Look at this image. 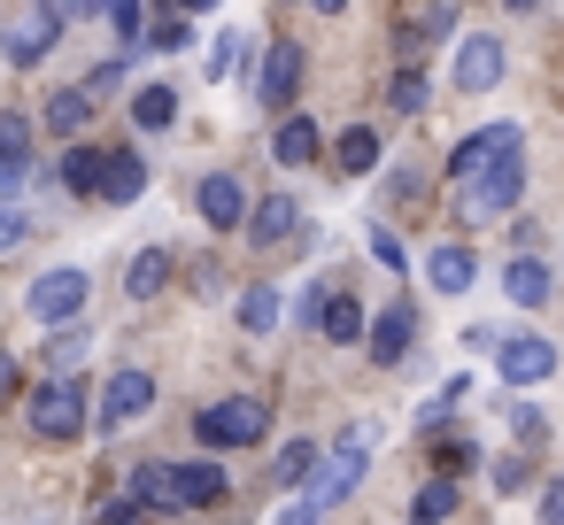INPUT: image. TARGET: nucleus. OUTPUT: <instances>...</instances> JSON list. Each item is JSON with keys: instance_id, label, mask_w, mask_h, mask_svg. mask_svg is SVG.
<instances>
[{"instance_id": "obj_1", "label": "nucleus", "mask_w": 564, "mask_h": 525, "mask_svg": "<svg viewBox=\"0 0 564 525\" xmlns=\"http://www.w3.org/2000/svg\"><path fill=\"white\" fill-rule=\"evenodd\" d=\"M518 194H525V147H518V155H495L487 171H471V178L456 186V217H464V225H495V217L518 209Z\"/></svg>"}, {"instance_id": "obj_2", "label": "nucleus", "mask_w": 564, "mask_h": 525, "mask_svg": "<svg viewBox=\"0 0 564 525\" xmlns=\"http://www.w3.org/2000/svg\"><path fill=\"white\" fill-rule=\"evenodd\" d=\"M24 417H32V440H78L86 433V379H70V371H55V379H40L32 386V402H24Z\"/></svg>"}, {"instance_id": "obj_3", "label": "nucleus", "mask_w": 564, "mask_h": 525, "mask_svg": "<svg viewBox=\"0 0 564 525\" xmlns=\"http://www.w3.org/2000/svg\"><path fill=\"white\" fill-rule=\"evenodd\" d=\"M371 440H379V433H371V425H356V433H340V448H333V456H317V463H310V502H317V510H333V502H348V494L364 486Z\"/></svg>"}, {"instance_id": "obj_4", "label": "nucleus", "mask_w": 564, "mask_h": 525, "mask_svg": "<svg viewBox=\"0 0 564 525\" xmlns=\"http://www.w3.org/2000/svg\"><path fill=\"white\" fill-rule=\"evenodd\" d=\"M271 433V409L256 402V394H232V402H209L202 417H194V440L202 448H256Z\"/></svg>"}, {"instance_id": "obj_5", "label": "nucleus", "mask_w": 564, "mask_h": 525, "mask_svg": "<svg viewBox=\"0 0 564 525\" xmlns=\"http://www.w3.org/2000/svg\"><path fill=\"white\" fill-rule=\"evenodd\" d=\"M55 40H63V17L47 9V0H32V9H9V17H0V55H9L17 70L47 63V55H55Z\"/></svg>"}, {"instance_id": "obj_6", "label": "nucleus", "mask_w": 564, "mask_h": 525, "mask_svg": "<svg viewBox=\"0 0 564 525\" xmlns=\"http://www.w3.org/2000/svg\"><path fill=\"white\" fill-rule=\"evenodd\" d=\"M86 294H94V278H86V271H40V278H32V294H24V309L55 332V325H78Z\"/></svg>"}, {"instance_id": "obj_7", "label": "nucleus", "mask_w": 564, "mask_h": 525, "mask_svg": "<svg viewBox=\"0 0 564 525\" xmlns=\"http://www.w3.org/2000/svg\"><path fill=\"white\" fill-rule=\"evenodd\" d=\"M194 209H202L209 232H232V225H248V186H240L232 171H209V178L194 186Z\"/></svg>"}, {"instance_id": "obj_8", "label": "nucleus", "mask_w": 564, "mask_h": 525, "mask_svg": "<svg viewBox=\"0 0 564 525\" xmlns=\"http://www.w3.org/2000/svg\"><path fill=\"white\" fill-rule=\"evenodd\" d=\"M495 155H518V124H479L456 155H448V186H464L471 171H487Z\"/></svg>"}, {"instance_id": "obj_9", "label": "nucleus", "mask_w": 564, "mask_h": 525, "mask_svg": "<svg viewBox=\"0 0 564 525\" xmlns=\"http://www.w3.org/2000/svg\"><path fill=\"white\" fill-rule=\"evenodd\" d=\"M410 332H417V309H410V302L364 317V348H371V363H402V356H410Z\"/></svg>"}, {"instance_id": "obj_10", "label": "nucleus", "mask_w": 564, "mask_h": 525, "mask_svg": "<svg viewBox=\"0 0 564 525\" xmlns=\"http://www.w3.org/2000/svg\"><path fill=\"white\" fill-rule=\"evenodd\" d=\"M456 86H464V94H495V86H502V40L471 32V40L456 47Z\"/></svg>"}, {"instance_id": "obj_11", "label": "nucleus", "mask_w": 564, "mask_h": 525, "mask_svg": "<svg viewBox=\"0 0 564 525\" xmlns=\"http://www.w3.org/2000/svg\"><path fill=\"white\" fill-rule=\"evenodd\" d=\"M294 86H302V47H294V40H271L263 78H256V101H263V109H286V101H294Z\"/></svg>"}, {"instance_id": "obj_12", "label": "nucleus", "mask_w": 564, "mask_h": 525, "mask_svg": "<svg viewBox=\"0 0 564 525\" xmlns=\"http://www.w3.org/2000/svg\"><path fill=\"white\" fill-rule=\"evenodd\" d=\"M148 409H155V379H148V371H117V379H109V394H101V425L117 433V425L148 417Z\"/></svg>"}, {"instance_id": "obj_13", "label": "nucleus", "mask_w": 564, "mask_h": 525, "mask_svg": "<svg viewBox=\"0 0 564 525\" xmlns=\"http://www.w3.org/2000/svg\"><path fill=\"white\" fill-rule=\"evenodd\" d=\"M556 371V348L541 340V332H518V340H502V379L510 386H541Z\"/></svg>"}, {"instance_id": "obj_14", "label": "nucleus", "mask_w": 564, "mask_h": 525, "mask_svg": "<svg viewBox=\"0 0 564 525\" xmlns=\"http://www.w3.org/2000/svg\"><path fill=\"white\" fill-rule=\"evenodd\" d=\"M294 225H302L294 194H263V201H248V240H256V248H279Z\"/></svg>"}, {"instance_id": "obj_15", "label": "nucleus", "mask_w": 564, "mask_h": 525, "mask_svg": "<svg viewBox=\"0 0 564 525\" xmlns=\"http://www.w3.org/2000/svg\"><path fill=\"white\" fill-rule=\"evenodd\" d=\"M140 194H148V163H140L132 147L101 155V201H117V209H124V201H140Z\"/></svg>"}, {"instance_id": "obj_16", "label": "nucleus", "mask_w": 564, "mask_h": 525, "mask_svg": "<svg viewBox=\"0 0 564 525\" xmlns=\"http://www.w3.org/2000/svg\"><path fill=\"white\" fill-rule=\"evenodd\" d=\"M425 278H433V294H464V286L479 278V263H471V248H456V240H448V248H433V255H425Z\"/></svg>"}, {"instance_id": "obj_17", "label": "nucleus", "mask_w": 564, "mask_h": 525, "mask_svg": "<svg viewBox=\"0 0 564 525\" xmlns=\"http://www.w3.org/2000/svg\"><path fill=\"white\" fill-rule=\"evenodd\" d=\"M502 294H510L518 309H541V302H549V263H541V255H510Z\"/></svg>"}, {"instance_id": "obj_18", "label": "nucleus", "mask_w": 564, "mask_h": 525, "mask_svg": "<svg viewBox=\"0 0 564 525\" xmlns=\"http://www.w3.org/2000/svg\"><path fill=\"white\" fill-rule=\"evenodd\" d=\"M232 486H225V471L217 463H178V510H217Z\"/></svg>"}, {"instance_id": "obj_19", "label": "nucleus", "mask_w": 564, "mask_h": 525, "mask_svg": "<svg viewBox=\"0 0 564 525\" xmlns=\"http://www.w3.org/2000/svg\"><path fill=\"white\" fill-rule=\"evenodd\" d=\"M271 155H279L286 171L317 163V124H310V117H279V132H271Z\"/></svg>"}, {"instance_id": "obj_20", "label": "nucleus", "mask_w": 564, "mask_h": 525, "mask_svg": "<svg viewBox=\"0 0 564 525\" xmlns=\"http://www.w3.org/2000/svg\"><path fill=\"white\" fill-rule=\"evenodd\" d=\"M163 286H171V248H140L132 271H124V294H132V302H155Z\"/></svg>"}, {"instance_id": "obj_21", "label": "nucleus", "mask_w": 564, "mask_h": 525, "mask_svg": "<svg viewBox=\"0 0 564 525\" xmlns=\"http://www.w3.org/2000/svg\"><path fill=\"white\" fill-rule=\"evenodd\" d=\"M132 502L140 510H178V463H140L132 471Z\"/></svg>"}, {"instance_id": "obj_22", "label": "nucleus", "mask_w": 564, "mask_h": 525, "mask_svg": "<svg viewBox=\"0 0 564 525\" xmlns=\"http://www.w3.org/2000/svg\"><path fill=\"white\" fill-rule=\"evenodd\" d=\"M333 163H340L348 178H364V171H379V132H371V124H348V132L333 140Z\"/></svg>"}, {"instance_id": "obj_23", "label": "nucleus", "mask_w": 564, "mask_h": 525, "mask_svg": "<svg viewBox=\"0 0 564 525\" xmlns=\"http://www.w3.org/2000/svg\"><path fill=\"white\" fill-rule=\"evenodd\" d=\"M86 117H94V94H86V86L47 94V132H86Z\"/></svg>"}, {"instance_id": "obj_24", "label": "nucleus", "mask_w": 564, "mask_h": 525, "mask_svg": "<svg viewBox=\"0 0 564 525\" xmlns=\"http://www.w3.org/2000/svg\"><path fill=\"white\" fill-rule=\"evenodd\" d=\"M132 124H140V132L178 124V94H171V86H140V94H132Z\"/></svg>"}, {"instance_id": "obj_25", "label": "nucleus", "mask_w": 564, "mask_h": 525, "mask_svg": "<svg viewBox=\"0 0 564 525\" xmlns=\"http://www.w3.org/2000/svg\"><path fill=\"white\" fill-rule=\"evenodd\" d=\"M55 178H63L70 194H101V147H70V155L55 163Z\"/></svg>"}, {"instance_id": "obj_26", "label": "nucleus", "mask_w": 564, "mask_h": 525, "mask_svg": "<svg viewBox=\"0 0 564 525\" xmlns=\"http://www.w3.org/2000/svg\"><path fill=\"white\" fill-rule=\"evenodd\" d=\"M317 332H325V340H364V309H356L348 294H325V309H317Z\"/></svg>"}, {"instance_id": "obj_27", "label": "nucleus", "mask_w": 564, "mask_h": 525, "mask_svg": "<svg viewBox=\"0 0 564 525\" xmlns=\"http://www.w3.org/2000/svg\"><path fill=\"white\" fill-rule=\"evenodd\" d=\"M240 325H248V332H271V325H279V286H248V294H240Z\"/></svg>"}, {"instance_id": "obj_28", "label": "nucleus", "mask_w": 564, "mask_h": 525, "mask_svg": "<svg viewBox=\"0 0 564 525\" xmlns=\"http://www.w3.org/2000/svg\"><path fill=\"white\" fill-rule=\"evenodd\" d=\"M310 463H317V448H310V440H286V448L271 456V479H279V486H302Z\"/></svg>"}, {"instance_id": "obj_29", "label": "nucleus", "mask_w": 564, "mask_h": 525, "mask_svg": "<svg viewBox=\"0 0 564 525\" xmlns=\"http://www.w3.org/2000/svg\"><path fill=\"white\" fill-rule=\"evenodd\" d=\"M448 510H456V479H433V486L410 502V517H417V525H441Z\"/></svg>"}, {"instance_id": "obj_30", "label": "nucleus", "mask_w": 564, "mask_h": 525, "mask_svg": "<svg viewBox=\"0 0 564 525\" xmlns=\"http://www.w3.org/2000/svg\"><path fill=\"white\" fill-rule=\"evenodd\" d=\"M240 63H248V40H240V32H225V40L209 47V78H232Z\"/></svg>"}, {"instance_id": "obj_31", "label": "nucleus", "mask_w": 564, "mask_h": 525, "mask_svg": "<svg viewBox=\"0 0 564 525\" xmlns=\"http://www.w3.org/2000/svg\"><path fill=\"white\" fill-rule=\"evenodd\" d=\"M387 94H394V109H402V117H417V109H425V78H417V70H394V78H387Z\"/></svg>"}, {"instance_id": "obj_32", "label": "nucleus", "mask_w": 564, "mask_h": 525, "mask_svg": "<svg viewBox=\"0 0 564 525\" xmlns=\"http://www.w3.org/2000/svg\"><path fill=\"white\" fill-rule=\"evenodd\" d=\"M124 70H132L124 55H109V63H94V78H86V94H94V101H109V94L124 86Z\"/></svg>"}, {"instance_id": "obj_33", "label": "nucleus", "mask_w": 564, "mask_h": 525, "mask_svg": "<svg viewBox=\"0 0 564 525\" xmlns=\"http://www.w3.org/2000/svg\"><path fill=\"white\" fill-rule=\"evenodd\" d=\"M371 255H379V263H387V271H394V278H402V271H410V248H402V240H394V232H387V225H379V232H371Z\"/></svg>"}, {"instance_id": "obj_34", "label": "nucleus", "mask_w": 564, "mask_h": 525, "mask_svg": "<svg viewBox=\"0 0 564 525\" xmlns=\"http://www.w3.org/2000/svg\"><path fill=\"white\" fill-rule=\"evenodd\" d=\"M140 9H148V0H109V24H117V40H140V24H148Z\"/></svg>"}, {"instance_id": "obj_35", "label": "nucleus", "mask_w": 564, "mask_h": 525, "mask_svg": "<svg viewBox=\"0 0 564 525\" xmlns=\"http://www.w3.org/2000/svg\"><path fill=\"white\" fill-rule=\"evenodd\" d=\"M24 178H32V163H24L17 147H0V201H9V194H17Z\"/></svg>"}, {"instance_id": "obj_36", "label": "nucleus", "mask_w": 564, "mask_h": 525, "mask_svg": "<svg viewBox=\"0 0 564 525\" xmlns=\"http://www.w3.org/2000/svg\"><path fill=\"white\" fill-rule=\"evenodd\" d=\"M186 40H194V32H186V17H163V24H155V47H163V55H178Z\"/></svg>"}, {"instance_id": "obj_37", "label": "nucleus", "mask_w": 564, "mask_h": 525, "mask_svg": "<svg viewBox=\"0 0 564 525\" xmlns=\"http://www.w3.org/2000/svg\"><path fill=\"white\" fill-rule=\"evenodd\" d=\"M17 248H24V217L0 201V255H17Z\"/></svg>"}, {"instance_id": "obj_38", "label": "nucleus", "mask_w": 564, "mask_h": 525, "mask_svg": "<svg viewBox=\"0 0 564 525\" xmlns=\"http://www.w3.org/2000/svg\"><path fill=\"white\" fill-rule=\"evenodd\" d=\"M47 9L70 24V17H109V0H47Z\"/></svg>"}, {"instance_id": "obj_39", "label": "nucleus", "mask_w": 564, "mask_h": 525, "mask_svg": "<svg viewBox=\"0 0 564 525\" xmlns=\"http://www.w3.org/2000/svg\"><path fill=\"white\" fill-rule=\"evenodd\" d=\"M317 517H325V510H317V502H310V494H302V502H286V510H279V517H271V525H317Z\"/></svg>"}, {"instance_id": "obj_40", "label": "nucleus", "mask_w": 564, "mask_h": 525, "mask_svg": "<svg viewBox=\"0 0 564 525\" xmlns=\"http://www.w3.org/2000/svg\"><path fill=\"white\" fill-rule=\"evenodd\" d=\"M0 147L24 155V147H32V124H24V117H0Z\"/></svg>"}, {"instance_id": "obj_41", "label": "nucleus", "mask_w": 564, "mask_h": 525, "mask_svg": "<svg viewBox=\"0 0 564 525\" xmlns=\"http://www.w3.org/2000/svg\"><path fill=\"white\" fill-rule=\"evenodd\" d=\"M471 463V440H441V471H464Z\"/></svg>"}, {"instance_id": "obj_42", "label": "nucleus", "mask_w": 564, "mask_h": 525, "mask_svg": "<svg viewBox=\"0 0 564 525\" xmlns=\"http://www.w3.org/2000/svg\"><path fill=\"white\" fill-rule=\"evenodd\" d=\"M101 525H140V502H132V494H124V502H109V510H101Z\"/></svg>"}, {"instance_id": "obj_43", "label": "nucleus", "mask_w": 564, "mask_h": 525, "mask_svg": "<svg viewBox=\"0 0 564 525\" xmlns=\"http://www.w3.org/2000/svg\"><path fill=\"white\" fill-rule=\"evenodd\" d=\"M541 517H549V525H564V486H549V502H541Z\"/></svg>"}, {"instance_id": "obj_44", "label": "nucleus", "mask_w": 564, "mask_h": 525, "mask_svg": "<svg viewBox=\"0 0 564 525\" xmlns=\"http://www.w3.org/2000/svg\"><path fill=\"white\" fill-rule=\"evenodd\" d=\"M17 394V363H9V348H0V402Z\"/></svg>"}, {"instance_id": "obj_45", "label": "nucleus", "mask_w": 564, "mask_h": 525, "mask_svg": "<svg viewBox=\"0 0 564 525\" xmlns=\"http://www.w3.org/2000/svg\"><path fill=\"white\" fill-rule=\"evenodd\" d=\"M163 9H171V17H186V9H217V0H163Z\"/></svg>"}, {"instance_id": "obj_46", "label": "nucleus", "mask_w": 564, "mask_h": 525, "mask_svg": "<svg viewBox=\"0 0 564 525\" xmlns=\"http://www.w3.org/2000/svg\"><path fill=\"white\" fill-rule=\"evenodd\" d=\"M310 9H317V17H340V9H348V0H310Z\"/></svg>"}, {"instance_id": "obj_47", "label": "nucleus", "mask_w": 564, "mask_h": 525, "mask_svg": "<svg viewBox=\"0 0 564 525\" xmlns=\"http://www.w3.org/2000/svg\"><path fill=\"white\" fill-rule=\"evenodd\" d=\"M510 9H533V0H510Z\"/></svg>"}]
</instances>
